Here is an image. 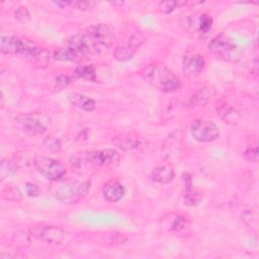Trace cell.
<instances>
[{
  "label": "cell",
  "mask_w": 259,
  "mask_h": 259,
  "mask_svg": "<svg viewBox=\"0 0 259 259\" xmlns=\"http://www.w3.org/2000/svg\"><path fill=\"white\" fill-rule=\"evenodd\" d=\"M184 5H187L186 1H180V0H168V1H161L159 3V9L161 12L168 14L174 11L177 8H180Z\"/></svg>",
  "instance_id": "d4e9b609"
},
{
  "label": "cell",
  "mask_w": 259,
  "mask_h": 259,
  "mask_svg": "<svg viewBox=\"0 0 259 259\" xmlns=\"http://www.w3.org/2000/svg\"><path fill=\"white\" fill-rule=\"evenodd\" d=\"M120 156L113 149H104L96 151V165L116 166L119 163Z\"/></svg>",
  "instance_id": "e0dca14e"
},
{
  "label": "cell",
  "mask_w": 259,
  "mask_h": 259,
  "mask_svg": "<svg viewBox=\"0 0 259 259\" xmlns=\"http://www.w3.org/2000/svg\"><path fill=\"white\" fill-rule=\"evenodd\" d=\"M188 225V222L187 220L182 217V215H176L175 219L173 220V223H172V226H171V231H174V232H180L182 230H184Z\"/></svg>",
  "instance_id": "f1b7e54d"
},
{
  "label": "cell",
  "mask_w": 259,
  "mask_h": 259,
  "mask_svg": "<svg viewBox=\"0 0 259 259\" xmlns=\"http://www.w3.org/2000/svg\"><path fill=\"white\" fill-rule=\"evenodd\" d=\"M204 68V59L199 54L186 55L183 58L182 70L187 77H196Z\"/></svg>",
  "instance_id": "4fadbf2b"
},
{
  "label": "cell",
  "mask_w": 259,
  "mask_h": 259,
  "mask_svg": "<svg viewBox=\"0 0 259 259\" xmlns=\"http://www.w3.org/2000/svg\"><path fill=\"white\" fill-rule=\"evenodd\" d=\"M22 55L33 65L37 66V67H46L49 63H50V53L42 49V48H38V47H34V46H30V45H26Z\"/></svg>",
  "instance_id": "7c38bea8"
},
{
  "label": "cell",
  "mask_w": 259,
  "mask_h": 259,
  "mask_svg": "<svg viewBox=\"0 0 259 259\" xmlns=\"http://www.w3.org/2000/svg\"><path fill=\"white\" fill-rule=\"evenodd\" d=\"M95 2L93 1H75V7L79 10H89L95 6Z\"/></svg>",
  "instance_id": "836d02e7"
},
{
  "label": "cell",
  "mask_w": 259,
  "mask_h": 259,
  "mask_svg": "<svg viewBox=\"0 0 259 259\" xmlns=\"http://www.w3.org/2000/svg\"><path fill=\"white\" fill-rule=\"evenodd\" d=\"M208 51L215 58L226 62H238L240 52L235 42L225 34L214 36L208 44Z\"/></svg>",
  "instance_id": "3957f363"
},
{
  "label": "cell",
  "mask_w": 259,
  "mask_h": 259,
  "mask_svg": "<svg viewBox=\"0 0 259 259\" xmlns=\"http://www.w3.org/2000/svg\"><path fill=\"white\" fill-rule=\"evenodd\" d=\"M90 190L89 181H54L50 187L51 194L65 204H74L86 197Z\"/></svg>",
  "instance_id": "7a4b0ae2"
},
{
  "label": "cell",
  "mask_w": 259,
  "mask_h": 259,
  "mask_svg": "<svg viewBox=\"0 0 259 259\" xmlns=\"http://www.w3.org/2000/svg\"><path fill=\"white\" fill-rule=\"evenodd\" d=\"M44 148L48 151H52V152H56L59 151L62 147V142L60 139L55 138V137H49L47 139L44 140Z\"/></svg>",
  "instance_id": "4316f807"
},
{
  "label": "cell",
  "mask_w": 259,
  "mask_h": 259,
  "mask_svg": "<svg viewBox=\"0 0 259 259\" xmlns=\"http://www.w3.org/2000/svg\"><path fill=\"white\" fill-rule=\"evenodd\" d=\"M244 156H245L246 160H248L250 162H257V160H258V147H257V143L249 145L246 148L245 152H244Z\"/></svg>",
  "instance_id": "83f0119b"
},
{
  "label": "cell",
  "mask_w": 259,
  "mask_h": 259,
  "mask_svg": "<svg viewBox=\"0 0 259 259\" xmlns=\"http://www.w3.org/2000/svg\"><path fill=\"white\" fill-rule=\"evenodd\" d=\"M74 76L91 82L96 81V72L92 65H79L74 71Z\"/></svg>",
  "instance_id": "603a6c76"
},
{
  "label": "cell",
  "mask_w": 259,
  "mask_h": 259,
  "mask_svg": "<svg viewBox=\"0 0 259 259\" xmlns=\"http://www.w3.org/2000/svg\"><path fill=\"white\" fill-rule=\"evenodd\" d=\"M54 59L63 62H78L82 59V55L78 53L75 49L68 46L66 48H61L54 53Z\"/></svg>",
  "instance_id": "44dd1931"
},
{
  "label": "cell",
  "mask_w": 259,
  "mask_h": 259,
  "mask_svg": "<svg viewBox=\"0 0 259 259\" xmlns=\"http://www.w3.org/2000/svg\"><path fill=\"white\" fill-rule=\"evenodd\" d=\"M144 41V36L141 33H134L116 46L113 52V58L119 62H124L133 58L137 50Z\"/></svg>",
  "instance_id": "52a82bcc"
},
{
  "label": "cell",
  "mask_w": 259,
  "mask_h": 259,
  "mask_svg": "<svg viewBox=\"0 0 259 259\" xmlns=\"http://www.w3.org/2000/svg\"><path fill=\"white\" fill-rule=\"evenodd\" d=\"M71 83V78L67 75H60L56 78V85L55 88L56 90L60 91L62 89H64L65 87H67L69 84Z\"/></svg>",
  "instance_id": "1f68e13d"
},
{
  "label": "cell",
  "mask_w": 259,
  "mask_h": 259,
  "mask_svg": "<svg viewBox=\"0 0 259 259\" xmlns=\"http://www.w3.org/2000/svg\"><path fill=\"white\" fill-rule=\"evenodd\" d=\"M142 78L162 92H173L180 88V78L163 64H149L141 71Z\"/></svg>",
  "instance_id": "6da1fadb"
},
{
  "label": "cell",
  "mask_w": 259,
  "mask_h": 259,
  "mask_svg": "<svg viewBox=\"0 0 259 259\" xmlns=\"http://www.w3.org/2000/svg\"><path fill=\"white\" fill-rule=\"evenodd\" d=\"M125 193V189L121 183L116 180H110L102 187V194L109 202L119 201Z\"/></svg>",
  "instance_id": "9a60e30c"
},
{
  "label": "cell",
  "mask_w": 259,
  "mask_h": 259,
  "mask_svg": "<svg viewBox=\"0 0 259 259\" xmlns=\"http://www.w3.org/2000/svg\"><path fill=\"white\" fill-rule=\"evenodd\" d=\"M185 182V194H184V203L188 206H194L198 203L201 198V195L198 190H196L192 185V180L189 174H184L183 176Z\"/></svg>",
  "instance_id": "d6986e66"
},
{
  "label": "cell",
  "mask_w": 259,
  "mask_h": 259,
  "mask_svg": "<svg viewBox=\"0 0 259 259\" xmlns=\"http://www.w3.org/2000/svg\"><path fill=\"white\" fill-rule=\"evenodd\" d=\"M14 17L15 19H17L19 22H27L30 18L29 12L26 9V7L24 6H19L18 8H16L15 12H14Z\"/></svg>",
  "instance_id": "f546056e"
},
{
  "label": "cell",
  "mask_w": 259,
  "mask_h": 259,
  "mask_svg": "<svg viewBox=\"0 0 259 259\" xmlns=\"http://www.w3.org/2000/svg\"><path fill=\"white\" fill-rule=\"evenodd\" d=\"M68 46L75 49L83 57L86 55H97L100 54L102 51V49L86 32L73 35L70 38Z\"/></svg>",
  "instance_id": "30bf717a"
},
{
  "label": "cell",
  "mask_w": 259,
  "mask_h": 259,
  "mask_svg": "<svg viewBox=\"0 0 259 259\" xmlns=\"http://www.w3.org/2000/svg\"><path fill=\"white\" fill-rule=\"evenodd\" d=\"M174 169L170 165L158 166L153 169L151 174V178L160 184L170 183L174 179Z\"/></svg>",
  "instance_id": "ac0fdd59"
},
{
  "label": "cell",
  "mask_w": 259,
  "mask_h": 259,
  "mask_svg": "<svg viewBox=\"0 0 259 259\" xmlns=\"http://www.w3.org/2000/svg\"><path fill=\"white\" fill-rule=\"evenodd\" d=\"M15 119L21 125L22 131L32 137L45 134L51 123V118L41 112L20 113Z\"/></svg>",
  "instance_id": "277c9868"
},
{
  "label": "cell",
  "mask_w": 259,
  "mask_h": 259,
  "mask_svg": "<svg viewBox=\"0 0 259 259\" xmlns=\"http://www.w3.org/2000/svg\"><path fill=\"white\" fill-rule=\"evenodd\" d=\"M25 192L30 197L38 196V194H39V187L35 183L27 182L25 184Z\"/></svg>",
  "instance_id": "d6a6232c"
},
{
  "label": "cell",
  "mask_w": 259,
  "mask_h": 259,
  "mask_svg": "<svg viewBox=\"0 0 259 259\" xmlns=\"http://www.w3.org/2000/svg\"><path fill=\"white\" fill-rule=\"evenodd\" d=\"M219 113L226 120H231V118H235V116L237 115V112L235 111V109L233 107H231L230 105H228V104L221 107L220 110H219Z\"/></svg>",
  "instance_id": "4dcf8cb0"
},
{
  "label": "cell",
  "mask_w": 259,
  "mask_h": 259,
  "mask_svg": "<svg viewBox=\"0 0 259 259\" xmlns=\"http://www.w3.org/2000/svg\"><path fill=\"white\" fill-rule=\"evenodd\" d=\"M112 143L125 152L142 151L148 146V141L137 133L122 134L113 138Z\"/></svg>",
  "instance_id": "8fae6325"
},
{
  "label": "cell",
  "mask_w": 259,
  "mask_h": 259,
  "mask_svg": "<svg viewBox=\"0 0 259 259\" xmlns=\"http://www.w3.org/2000/svg\"><path fill=\"white\" fill-rule=\"evenodd\" d=\"M187 22L189 27L200 33H206L212 26V18L206 13L193 14L188 17Z\"/></svg>",
  "instance_id": "2e32d148"
},
{
  "label": "cell",
  "mask_w": 259,
  "mask_h": 259,
  "mask_svg": "<svg viewBox=\"0 0 259 259\" xmlns=\"http://www.w3.org/2000/svg\"><path fill=\"white\" fill-rule=\"evenodd\" d=\"M30 235L35 239L49 243V244H61L66 237V233L56 226H35L30 229Z\"/></svg>",
  "instance_id": "ba28073f"
},
{
  "label": "cell",
  "mask_w": 259,
  "mask_h": 259,
  "mask_svg": "<svg viewBox=\"0 0 259 259\" xmlns=\"http://www.w3.org/2000/svg\"><path fill=\"white\" fill-rule=\"evenodd\" d=\"M211 96V89L207 86L200 88L198 91H196L189 99L188 106L189 107H197V106H203L207 103L208 99Z\"/></svg>",
  "instance_id": "7402d4cb"
},
{
  "label": "cell",
  "mask_w": 259,
  "mask_h": 259,
  "mask_svg": "<svg viewBox=\"0 0 259 259\" xmlns=\"http://www.w3.org/2000/svg\"><path fill=\"white\" fill-rule=\"evenodd\" d=\"M33 165L41 176L52 182L60 180L66 174L65 166L61 162L50 157L36 156L33 159Z\"/></svg>",
  "instance_id": "5b68a950"
},
{
  "label": "cell",
  "mask_w": 259,
  "mask_h": 259,
  "mask_svg": "<svg viewBox=\"0 0 259 259\" xmlns=\"http://www.w3.org/2000/svg\"><path fill=\"white\" fill-rule=\"evenodd\" d=\"M27 42L14 35H3L0 40V51L3 54H21Z\"/></svg>",
  "instance_id": "5bb4252c"
},
{
  "label": "cell",
  "mask_w": 259,
  "mask_h": 259,
  "mask_svg": "<svg viewBox=\"0 0 259 259\" xmlns=\"http://www.w3.org/2000/svg\"><path fill=\"white\" fill-rule=\"evenodd\" d=\"M18 168V165L14 160H5L3 159L0 164V178L1 180H4L10 176H12L14 173H16Z\"/></svg>",
  "instance_id": "cb8c5ba5"
},
{
  "label": "cell",
  "mask_w": 259,
  "mask_h": 259,
  "mask_svg": "<svg viewBox=\"0 0 259 259\" xmlns=\"http://www.w3.org/2000/svg\"><path fill=\"white\" fill-rule=\"evenodd\" d=\"M85 32L88 33L102 50L109 48L116 38L113 29L104 23L90 25Z\"/></svg>",
  "instance_id": "9c48e42d"
},
{
  "label": "cell",
  "mask_w": 259,
  "mask_h": 259,
  "mask_svg": "<svg viewBox=\"0 0 259 259\" xmlns=\"http://www.w3.org/2000/svg\"><path fill=\"white\" fill-rule=\"evenodd\" d=\"M56 5L65 8L67 6H74L75 5V1H55L54 2Z\"/></svg>",
  "instance_id": "e575fe53"
},
{
  "label": "cell",
  "mask_w": 259,
  "mask_h": 259,
  "mask_svg": "<svg viewBox=\"0 0 259 259\" xmlns=\"http://www.w3.org/2000/svg\"><path fill=\"white\" fill-rule=\"evenodd\" d=\"M3 197L6 200L10 201H20L22 199V195L20 190L15 186H8L3 190Z\"/></svg>",
  "instance_id": "484cf974"
},
{
  "label": "cell",
  "mask_w": 259,
  "mask_h": 259,
  "mask_svg": "<svg viewBox=\"0 0 259 259\" xmlns=\"http://www.w3.org/2000/svg\"><path fill=\"white\" fill-rule=\"evenodd\" d=\"M68 99L71 104L75 105L76 107L84 111H92L95 109V106H96L95 101L84 94L71 93L68 95Z\"/></svg>",
  "instance_id": "ffe728a7"
},
{
  "label": "cell",
  "mask_w": 259,
  "mask_h": 259,
  "mask_svg": "<svg viewBox=\"0 0 259 259\" xmlns=\"http://www.w3.org/2000/svg\"><path fill=\"white\" fill-rule=\"evenodd\" d=\"M190 134L194 140L201 143H208L219 138L220 130L211 120L197 119L191 124Z\"/></svg>",
  "instance_id": "8992f818"
}]
</instances>
